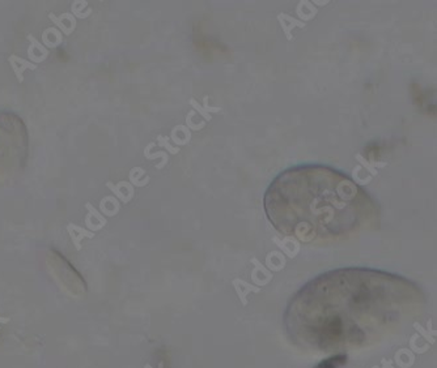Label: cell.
I'll list each match as a JSON object with an SVG mask.
<instances>
[{"label": "cell", "mask_w": 437, "mask_h": 368, "mask_svg": "<svg viewBox=\"0 0 437 368\" xmlns=\"http://www.w3.org/2000/svg\"><path fill=\"white\" fill-rule=\"evenodd\" d=\"M346 362L347 355H344V354H337V355H332L330 356V358H327V359L320 362L314 368H339L346 364Z\"/></svg>", "instance_id": "8992f818"}, {"label": "cell", "mask_w": 437, "mask_h": 368, "mask_svg": "<svg viewBox=\"0 0 437 368\" xmlns=\"http://www.w3.org/2000/svg\"><path fill=\"white\" fill-rule=\"evenodd\" d=\"M424 302L422 289L402 275L339 268L317 275L296 291L283 324L297 347L330 353L368 345Z\"/></svg>", "instance_id": "6da1fadb"}, {"label": "cell", "mask_w": 437, "mask_h": 368, "mask_svg": "<svg viewBox=\"0 0 437 368\" xmlns=\"http://www.w3.org/2000/svg\"><path fill=\"white\" fill-rule=\"evenodd\" d=\"M28 39L31 42V46L28 48V55H29V59H31L32 63H42L47 59L48 56V48H46L42 43L39 42L38 39L33 36V34H29Z\"/></svg>", "instance_id": "3957f363"}, {"label": "cell", "mask_w": 437, "mask_h": 368, "mask_svg": "<svg viewBox=\"0 0 437 368\" xmlns=\"http://www.w3.org/2000/svg\"><path fill=\"white\" fill-rule=\"evenodd\" d=\"M48 18H50V20H52V21L62 30V33L63 34H67V36H68V34L72 33V30L68 29L63 22V20L66 18V20H69L71 24H75V18H73V16L71 15V13H62L61 16H55L54 13H48Z\"/></svg>", "instance_id": "5b68a950"}, {"label": "cell", "mask_w": 437, "mask_h": 368, "mask_svg": "<svg viewBox=\"0 0 437 368\" xmlns=\"http://www.w3.org/2000/svg\"><path fill=\"white\" fill-rule=\"evenodd\" d=\"M263 209L277 233L306 243L348 237L380 222V205L364 187L321 163L277 174L266 189Z\"/></svg>", "instance_id": "7a4b0ae2"}, {"label": "cell", "mask_w": 437, "mask_h": 368, "mask_svg": "<svg viewBox=\"0 0 437 368\" xmlns=\"http://www.w3.org/2000/svg\"><path fill=\"white\" fill-rule=\"evenodd\" d=\"M8 62L9 66L12 67L13 73H15L16 78H17L20 84L24 81V72L27 69H32V71L37 69V64L32 63L31 60L22 59V58L17 56V55H9Z\"/></svg>", "instance_id": "277c9868"}]
</instances>
